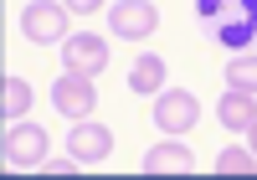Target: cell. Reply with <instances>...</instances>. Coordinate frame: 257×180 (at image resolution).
Instances as JSON below:
<instances>
[{
	"instance_id": "14",
	"label": "cell",
	"mask_w": 257,
	"mask_h": 180,
	"mask_svg": "<svg viewBox=\"0 0 257 180\" xmlns=\"http://www.w3.org/2000/svg\"><path fill=\"white\" fill-rule=\"evenodd\" d=\"M216 175H257V154L242 149V144H231L216 154Z\"/></svg>"
},
{
	"instance_id": "7",
	"label": "cell",
	"mask_w": 257,
	"mask_h": 180,
	"mask_svg": "<svg viewBox=\"0 0 257 180\" xmlns=\"http://www.w3.org/2000/svg\"><path fill=\"white\" fill-rule=\"evenodd\" d=\"M108 26H113V36H123V41H144V36H155L160 11L149 6V0H113Z\"/></svg>"
},
{
	"instance_id": "5",
	"label": "cell",
	"mask_w": 257,
	"mask_h": 180,
	"mask_svg": "<svg viewBox=\"0 0 257 180\" xmlns=\"http://www.w3.org/2000/svg\"><path fill=\"white\" fill-rule=\"evenodd\" d=\"M196 119H201V103H196V93H185V87H175V93H155V124H160V134H185V129H196Z\"/></svg>"
},
{
	"instance_id": "4",
	"label": "cell",
	"mask_w": 257,
	"mask_h": 180,
	"mask_svg": "<svg viewBox=\"0 0 257 180\" xmlns=\"http://www.w3.org/2000/svg\"><path fill=\"white\" fill-rule=\"evenodd\" d=\"M62 67H67V72H77V77H98L103 67H108V41L93 36V31L67 36V41H62Z\"/></svg>"
},
{
	"instance_id": "10",
	"label": "cell",
	"mask_w": 257,
	"mask_h": 180,
	"mask_svg": "<svg viewBox=\"0 0 257 180\" xmlns=\"http://www.w3.org/2000/svg\"><path fill=\"white\" fill-rule=\"evenodd\" d=\"M216 124H226V129H252L257 124V93H237V87H231V93L216 103Z\"/></svg>"
},
{
	"instance_id": "16",
	"label": "cell",
	"mask_w": 257,
	"mask_h": 180,
	"mask_svg": "<svg viewBox=\"0 0 257 180\" xmlns=\"http://www.w3.org/2000/svg\"><path fill=\"white\" fill-rule=\"evenodd\" d=\"M247 139H252V144H247V149H252V154H257V124H252V129H247Z\"/></svg>"
},
{
	"instance_id": "6",
	"label": "cell",
	"mask_w": 257,
	"mask_h": 180,
	"mask_svg": "<svg viewBox=\"0 0 257 180\" xmlns=\"http://www.w3.org/2000/svg\"><path fill=\"white\" fill-rule=\"evenodd\" d=\"M52 103H57V114H67V119H93V108H98V87H93V77L62 72V77L52 82Z\"/></svg>"
},
{
	"instance_id": "15",
	"label": "cell",
	"mask_w": 257,
	"mask_h": 180,
	"mask_svg": "<svg viewBox=\"0 0 257 180\" xmlns=\"http://www.w3.org/2000/svg\"><path fill=\"white\" fill-rule=\"evenodd\" d=\"M62 6H67V11H82V16H88V11H98V6H103V0H62Z\"/></svg>"
},
{
	"instance_id": "13",
	"label": "cell",
	"mask_w": 257,
	"mask_h": 180,
	"mask_svg": "<svg viewBox=\"0 0 257 180\" xmlns=\"http://www.w3.org/2000/svg\"><path fill=\"white\" fill-rule=\"evenodd\" d=\"M226 82L237 93H257V52H237L226 62Z\"/></svg>"
},
{
	"instance_id": "8",
	"label": "cell",
	"mask_w": 257,
	"mask_h": 180,
	"mask_svg": "<svg viewBox=\"0 0 257 180\" xmlns=\"http://www.w3.org/2000/svg\"><path fill=\"white\" fill-rule=\"evenodd\" d=\"M67 149L77 154L82 165H98V160H108V154H113V134L103 129V124L77 119V124H72V139H67Z\"/></svg>"
},
{
	"instance_id": "2",
	"label": "cell",
	"mask_w": 257,
	"mask_h": 180,
	"mask_svg": "<svg viewBox=\"0 0 257 180\" xmlns=\"http://www.w3.org/2000/svg\"><path fill=\"white\" fill-rule=\"evenodd\" d=\"M6 170H41V160H47V134H41V124H11L6 129Z\"/></svg>"
},
{
	"instance_id": "9",
	"label": "cell",
	"mask_w": 257,
	"mask_h": 180,
	"mask_svg": "<svg viewBox=\"0 0 257 180\" xmlns=\"http://www.w3.org/2000/svg\"><path fill=\"white\" fill-rule=\"evenodd\" d=\"M185 170H196V154H190L185 144L175 139H165L144 154V175H185Z\"/></svg>"
},
{
	"instance_id": "12",
	"label": "cell",
	"mask_w": 257,
	"mask_h": 180,
	"mask_svg": "<svg viewBox=\"0 0 257 180\" xmlns=\"http://www.w3.org/2000/svg\"><path fill=\"white\" fill-rule=\"evenodd\" d=\"M26 108H31V82L26 77H0V119L16 124V119H26Z\"/></svg>"
},
{
	"instance_id": "11",
	"label": "cell",
	"mask_w": 257,
	"mask_h": 180,
	"mask_svg": "<svg viewBox=\"0 0 257 180\" xmlns=\"http://www.w3.org/2000/svg\"><path fill=\"white\" fill-rule=\"evenodd\" d=\"M128 93H144V98L165 93V62H160L155 52L134 57V67H128Z\"/></svg>"
},
{
	"instance_id": "1",
	"label": "cell",
	"mask_w": 257,
	"mask_h": 180,
	"mask_svg": "<svg viewBox=\"0 0 257 180\" xmlns=\"http://www.w3.org/2000/svg\"><path fill=\"white\" fill-rule=\"evenodd\" d=\"M196 21L216 47L242 52L257 41V0H196Z\"/></svg>"
},
{
	"instance_id": "3",
	"label": "cell",
	"mask_w": 257,
	"mask_h": 180,
	"mask_svg": "<svg viewBox=\"0 0 257 180\" xmlns=\"http://www.w3.org/2000/svg\"><path fill=\"white\" fill-rule=\"evenodd\" d=\"M67 6L62 0H31L26 11H21V31H26V41H67Z\"/></svg>"
}]
</instances>
